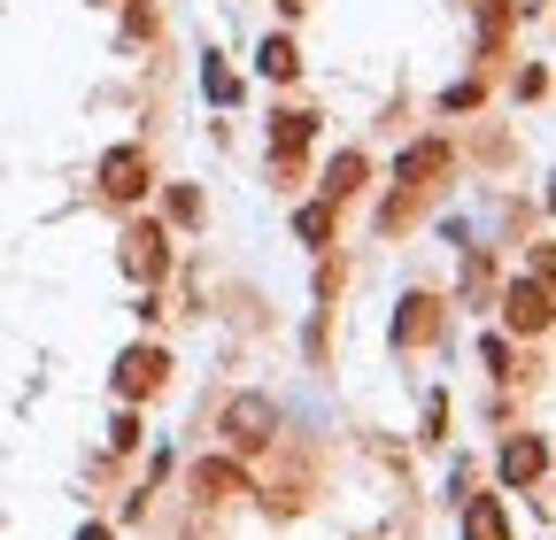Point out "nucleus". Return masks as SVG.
<instances>
[{
    "mask_svg": "<svg viewBox=\"0 0 556 540\" xmlns=\"http://www.w3.org/2000/svg\"><path fill=\"white\" fill-rule=\"evenodd\" d=\"M433 178H448V140H417L394 163V185H433Z\"/></svg>",
    "mask_w": 556,
    "mask_h": 540,
    "instance_id": "nucleus-9",
    "label": "nucleus"
},
{
    "mask_svg": "<svg viewBox=\"0 0 556 540\" xmlns=\"http://www.w3.org/2000/svg\"><path fill=\"white\" fill-rule=\"evenodd\" d=\"M332 209H340V201H309V209L294 217V232H302L309 247H325V240H332Z\"/></svg>",
    "mask_w": 556,
    "mask_h": 540,
    "instance_id": "nucleus-13",
    "label": "nucleus"
},
{
    "mask_svg": "<svg viewBox=\"0 0 556 540\" xmlns=\"http://www.w3.org/2000/svg\"><path fill=\"white\" fill-rule=\"evenodd\" d=\"M548 317H556V301H548V279H541V270H533V279H518V286L503 294V324H510V332H526V340H533V332H548Z\"/></svg>",
    "mask_w": 556,
    "mask_h": 540,
    "instance_id": "nucleus-2",
    "label": "nucleus"
},
{
    "mask_svg": "<svg viewBox=\"0 0 556 540\" xmlns=\"http://www.w3.org/2000/svg\"><path fill=\"white\" fill-rule=\"evenodd\" d=\"M464 540H510V517H503L495 494H471V510H464Z\"/></svg>",
    "mask_w": 556,
    "mask_h": 540,
    "instance_id": "nucleus-11",
    "label": "nucleus"
},
{
    "mask_svg": "<svg viewBox=\"0 0 556 540\" xmlns=\"http://www.w3.org/2000/svg\"><path fill=\"white\" fill-rule=\"evenodd\" d=\"M426 340H441V301L433 294H409L402 317H394V348H426Z\"/></svg>",
    "mask_w": 556,
    "mask_h": 540,
    "instance_id": "nucleus-6",
    "label": "nucleus"
},
{
    "mask_svg": "<svg viewBox=\"0 0 556 540\" xmlns=\"http://www.w3.org/2000/svg\"><path fill=\"white\" fill-rule=\"evenodd\" d=\"M208 101H240V78L232 70H208Z\"/></svg>",
    "mask_w": 556,
    "mask_h": 540,
    "instance_id": "nucleus-16",
    "label": "nucleus"
},
{
    "mask_svg": "<svg viewBox=\"0 0 556 540\" xmlns=\"http://www.w3.org/2000/svg\"><path fill=\"white\" fill-rule=\"evenodd\" d=\"M255 62H263V78H294V70H302L294 39H263V54H255Z\"/></svg>",
    "mask_w": 556,
    "mask_h": 540,
    "instance_id": "nucleus-14",
    "label": "nucleus"
},
{
    "mask_svg": "<svg viewBox=\"0 0 556 540\" xmlns=\"http://www.w3.org/2000/svg\"><path fill=\"white\" fill-rule=\"evenodd\" d=\"M364 170H371V163H364L356 147H348V155H332V170H325V201H348V193L364 185Z\"/></svg>",
    "mask_w": 556,
    "mask_h": 540,
    "instance_id": "nucleus-12",
    "label": "nucleus"
},
{
    "mask_svg": "<svg viewBox=\"0 0 556 540\" xmlns=\"http://www.w3.org/2000/svg\"><path fill=\"white\" fill-rule=\"evenodd\" d=\"M541 471H548V448H541L533 433H518V440L503 448V479H510V487H533Z\"/></svg>",
    "mask_w": 556,
    "mask_h": 540,
    "instance_id": "nucleus-10",
    "label": "nucleus"
},
{
    "mask_svg": "<svg viewBox=\"0 0 556 540\" xmlns=\"http://www.w3.org/2000/svg\"><path fill=\"white\" fill-rule=\"evenodd\" d=\"M78 540H109V532H101V525H86V532H78Z\"/></svg>",
    "mask_w": 556,
    "mask_h": 540,
    "instance_id": "nucleus-18",
    "label": "nucleus"
},
{
    "mask_svg": "<svg viewBox=\"0 0 556 540\" xmlns=\"http://www.w3.org/2000/svg\"><path fill=\"white\" fill-rule=\"evenodd\" d=\"M309 131H317V116H302V108L270 116V163H278V170H294V163H302V147H309Z\"/></svg>",
    "mask_w": 556,
    "mask_h": 540,
    "instance_id": "nucleus-8",
    "label": "nucleus"
},
{
    "mask_svg": "<svg viewBox=\"0 0 556 540\" xmlns=\"http://www.w3.org/2000/svg\"><path fill=\"white\" fill-rule=\"evenodd\" d=\"M124 270H131V279H163V270H170V247H163V224H131L124 232Z\"/></svg>",
    "mask_w": 556,
    "mask_h": 540,
    "instance_id": "nucleus-5",
    "label": "nucleus"
},
{
    "mask_svg": "<svg viewBox=\"0 0 556 540\" xmlns=\"http://www.w3.org/2000/svg\"><path fill=\"white\" fill-rule=\"evenodd\" d=\"M479 356H486V371H495V378H510V340H486Z\"/></svg>",
    "mask_w": 556,
    "mask_h": 540,
    "instance_id": "nucleus-17",
    "label": "nucleus"
},
{
    "mask_svg": "<svg viewBox=\"0 0 556 540\" xmlns=\"http://www.w3.org/2000/svg\"><path fill=\"white\" fill-rule=\"evenodd\" d=\"M148 147H109L101 155V193L109 201H148Z\"/></svg>",
    "mask_w": 556,
    "mask_h": 540,
    "instance_id": "nucleus-3",
    "label": "nucleus"
},
{
    "mask_svg": "<svg viewBox=\"0 0 556 540\" xmlns=\"http://www.w3.org/2000/svg\"><path fill=\"white\" fill-rule=\"evenodd\" d=\"M270 433H278L270 394H232V401H225V440H232V455H263Z\"/></svg>",
    "mask_w": 556,
    "mask_h": 540,
    "instance_id": "nucleus-1",
    "label": "nucleus"
},
{
    "mask_svg": "<svg viewBox=\"0 0 556 540\" xmlns=\"http://www.w3.org/2000/svg\"><path fill=\"white\" fill-rule=\"evenodd\" d=\"M163 371H170V356H163V348H124V356H116V394H124V401L155 394V386H163Z\"/></svg>",
    "mask_w": 556,
    "mask_h": 540,
    "instance_id": "nucleus-4",
    "label": "nucleus"
},
{
    "mask_svg": "<svg viewBox=\"0 0 556 540\" xmlns=\"http://www.w3.org/2000/svg\"><path fill=\"white\" fill-rule=\"evenodd\" d=\"M193 494L232 502V494H248V471H240L232 455H201V463H193Z\"/></svg>",
    "mask_w": 556,
    "mask_h": 540,
    "instance_id": "nucleus-7",
    "label": "nucleus"
},
{
    "mask_svg": "<svg viewBox=\"0 0 556 540\" xmlns=\"http://www.w3.org/2000/svg\"><path fill=\"white\" fill-rule=\"evenodd\" d=\"M170 217H178V224H193V217H201V193H193V185H178V193H170Z\"/></svg>",
    "mask_w": 556,
    "mask_h": 540,
    "instance_id": "nucleus-15",
    "label": "nucleus"
}]
</instances>
